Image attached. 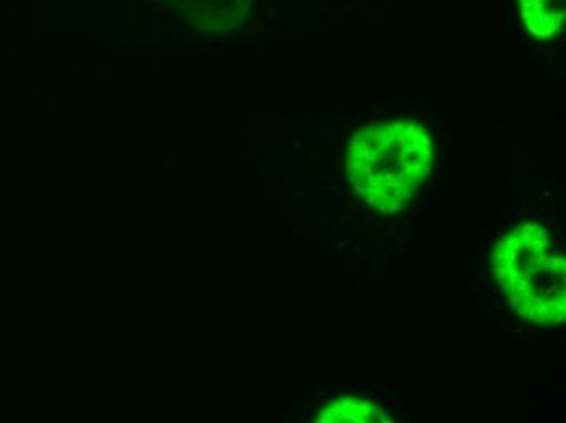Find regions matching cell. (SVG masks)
Returning a JSON list of instances; mask_svg holds the SVG:
<instances>
[{"label":"cell","instance_id":"cell-1","mask_svg":"<svg viewBox=\"0 0 566 423\" xmlns=\"http://www.w3.org/2000/svg\"><path fill=\"white\" fill-rule=\"evenodd\" d=\"M433 165V139L412 121L364 127L352 137L345 158L355 194L385 213L399 212L412 201Z\"/></svg>","mask_w":566,"mask_h":423},{"label":"cell","instance_id":"cell-2","mask_svg":"<svg viewBox=\"0 0 566 423\" xmlns=\"http://www.w3.org/2000/svg\"><path fill=\"white\" fill-rule=\"evenodd\" d=\"M492 269L517 315L538 326L566 315V264L551 233L534 223L516 226L496 243Z\"/></svg>","mask_w":566,"mask_h":423},{"label":"cell","instance_id":"cell-3","mask_svg":"<svg viewBox=\"0 0 566 423\" xmlns=\"http://www.w3.org/2000/svg\"><path fill=\"white\" fill-rule=\"evenodd\" d=\"M524 23L536 36L551 38L564 25L565 0H520Z\"/></svg>","mask_w":566,"mask_h":423},{"label":"cell","instance_id":"cell-4","mask_svg":"<svg viewBox=\"0 0 566 423\" xmlns=\"http://www.w3.org/2000/svg\"><path fill=\"white\" fill-rule=\"evenodd\" d=\"M317 422L324 423H373L379 421V411L368 399L339 398L321 411Z\"/></svg>","mask_w":566,"mask_h":423}]
</instances>
